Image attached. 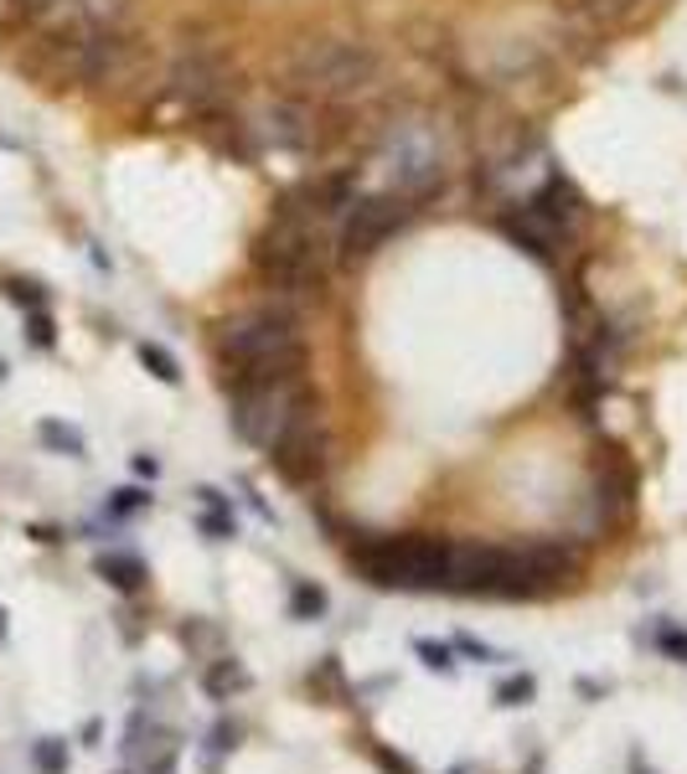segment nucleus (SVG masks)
Returning a JSON list of instances; mask_svg holds the SVG:
<instances>
[{
    "label": "nucleus",
    "mask_w": 687,
    "mask_h": 774,
    "mask_svg": "<svg viewBox=\"0 0 687 774\" xmlns=\"http://www.w3.org/2000/svg\"><path fill=\"white\" fill-rule=\"evenodd\" d=\"M135 352H140V361L150 367V377H155V383H165V387H176V383H181V361L171 357L161 342H140Z\"/></svg>",
    "instance_id": "17"
},
{
    "label": "nucleus",
    "mask_w": 687,
    "mask_h": 774,
    "mask_svg": "<svg viewBox=\"0 0 687 774\" xmlns=\"http://www.w3.org/2000/svg\"><path fill=\"white\" fill-rule=\"evenodd\" d=\"M290 614H295V620H321V614H326V589L300 579L295 589H290Z\"/></svg>",
    "instance_id": "18"
},
{
    "label": "nucleus",
    "mask_w": 687,
    "mask_h": 774,
    "mask_svg": "<svg viewBox=\"0 0 687 774\" xmlns=\"http://www.w3.org/2000/svg\"><path fill=\"white\" fill-rule=\"evenodd\" d=\"M373 760L383 764L388 774H418V764H408L404 754H388V748H377V744H373Z\"/></svg>",
    "instance_id": "28"
},
{
    "label": "nucleus",
    "mask_w": 687,
    "mask_h": 774,
    "mask_svg": "<svg viewBox=\"0 0 687 774\" xmlns=\"http://www.w3.org/2000/svg\"><path fill=\"white\" fill-rule=\"evenodd\" d=\"M6 299H16L21 310H47V289H42V279H21V274H6Z\"/></svg>",
    "instance_id": "19"
},
{
    "label": "nucleus",
    "mask_w": 687,
    "mask_h": 774,
    "mask_svg": "<svg viewBox=\"0 0 687 774\" xmlns=\"http://www.w3.org/2000/svg\"><path fill=\"white\" fill-rule=\"evenodd\" d=\"M145 507H150V496L135 491V486H124V491L109 496V517H114V521H120V517H135V511H145Z\"/></svg>",
    "instance_id": "26"
},
{
    "label": "nucleus",
    "mask_w": 687,
    "mask_h": 774,
    "mask_svg": "<svg viewBox=\"0 0 687 774\" xmlns=\"http://www.w3.org/2000/svg\"><path fill=\"white\" fill-rule=\"evenodd\" d=\"M651 645H657V651H667L673 661H687V630L683 625H667V620H661V625L651 630Z\"/></svg>",
    "instance_id": "24"
},
{
    "label": "nucleus",
    "mask_w": 687,
    "mask_h": 774,
    "mask_svg": "<svg viewBox=\"0 0 687 774\" xmlns=\"http://www.w3.org/2000/svg\"><path fill=\"white\" fill-rule=\"evenodd\" d=\"M414 655L424 661L430 671H440V676H455V651L440 641H414Z\"/></svg>",
    "instance_id": "23"
},
{
    "label": "nucleus",
    "mask_w": 687,
    "mask_h": 774,
    "mask_svg": "<svg viewBox=\"0 0 687 774\" xmlns=\"http://www.w3.org/2000/svg\"><path fill=\"white\" fill-rule=\"evenodd\" d=\"M584 11L589 16H599V21H615V16H626V11H636L641 0H579Z\"/></svg>",
    "instance_id": "27"
},
{
    "label": "nucleus",
    "mask_w": 687,
    "mask_h": 774,
    "mask_svg": "<svg viewBox=\"0 0 687 774\" xmlns=\"http://www.w3.org/2000/svg\"><path fill=\"white\" fill-rule=\"evenodd\" d=\"M196 527H202V537H208V542H228V537H239V521H233V507H202V517H196Z\"/></svg>",
    "instance_id": "20"
},
{
    "label": "nucleus",
    "mask_w": 687,
    "mask_h": 774,
    "mask_svg": "<svg viewBox=\"0 0 687 774\" xmlns=\"http://www.w3.org/2000/svg\"><path fill=\"white\" fill-rule=\"evenodd\" d=\"M455 651H465V655H476V661H496V651H492V645H481V641H471V635H455Z\"/></svg>",
    "instance_id": "29"
},
{
    "label": "nucleus",
    "mask_w": 687,
    "mask_h": 774,
    "mask_svg": "<svg viewBox=\"0 0 687 774\" xmlns=\"http://www.w3.org/2000/svg\"><path fill=\"white\" fill-rule=\"evenodd\" d=\"M383 73V58L377 47L352 42V37H311L300 42L284 62V83L300 99H315V104H336V99H352L367 83H377Z\"/></svg>",
    "instance_id": "3"
},
{
    "label": "nucleus",
    "mask_w": 687,
    "mask_h": 774,
    "mask_svg": "<svg viewBox=\"0 0 687 774\" xmlns=\"http://www.w3.org/2000/svg\"><path fill=\"white\" fill-rule=\"evenodd\" d=\"M99 579L114 583L120 594H135V589H145V563H140L135 552H99Z\"/></svg>",
    "instance_id": "14"
},
{
    "label": "nucleus",
    "mask_w": 687,
    "mask_h": 774,
    "mask_svg": "<svg viewBox=\"0 0 687 774\" xmlns=\"http://www.w3.org/2000/svg\"><path fill=\"white\" fill-rule=\"evenodd\" d=\"M37 439H42L47 449H58V455H68V460H83V455H89V445H83V434H78L73 424H62V418H42V424H37Z\"/></svg>",
    "instance_id": "16"
},
{
    "label": "nucleus",
    "mask_w": 687,
    "mask_h": 774,
    "mask_svg": "<svg viewBox=\"0 0 687 774\" xmlns=\"http://www.w3.org/2000/svg\"><path fill=\"white\" fill-rule=\"evenodd\" d=\"M27 336H31V346L52 352V346H58V326H52V315H47V310H27Z\"/></svg>",
    "instance_id": "25"
},
{
    "label": "nucleus",
    "mask_w": 687,
    "mask_h": 774,
    "mask_svg": "<svg viewBox=\"0 0 687 774\" xmlns=\"http://www.w3.org/2000/svg\"><path fill=\"white\" fill-rule=\"evenodd\" d=\"M228 83H233V68L218 47H181L176 62L165 68V93L176 99V104L196 109V114H208V109L223 104Z\"/></svg>",
    "instance_id": "8"
},
{
    "label": "nucleus",
    "mask_w": 687,
    "mask_h": 774,
    "mask_svg": "<svg viewBox=\"0 0 687 774\" xmlns=\"http://www.w3.org/2000/svg\"><path fill=\"white\" fill-rule=\"evenodd\" d=\"M533 692H538V682L527 671H517V676H507V682L496 686V702L502 707H523V702H533Z\"/></svg>",
    "instance_id": "22"
},
{
    "label": "nucleus",
    "mask_w": 687,
    "mask_h": 774,
    "mask_svg": "<svg viewBox=\"0 0 687 774\" xmlns=\"http://www.w3.org/2000/svg\"><path fill=\"white\" fill-rule=\"evenodd\" d=\"M254 134H259V145L284 150V155H300V150L315 145V104L311 99H300V93H280L274 104H264Z\"/></svg>",
    "instance_id": "11"
},
{
    "label": "nucleus",
    "mask_w": 687,
    "mask_h": 774,
    "mask_svg": "<svg viewBox=\"0 0 687 774\" xmlns=\"http://www.w3.org/2000/svg\"><path fill=\"white\" fill-rule=\"evenodd\" d=\"M0 377H6V361H0Z\"/></svg>",
    "instance_id": "32"
},
{
    "label": "nucleus",
    "mask_w": 687,
    "mask_h": 774,
    "mask_svg": "<svg viewBox=\"0 0 687 774\" xmlns=\"http://www.w3.org/2000/svg\"><path fill=\"white\" fill-rule=\"evenodd\" d=\"M388 176H393L388 192L414 196L418 207H424V202L445 186V150H440V140H434L424 124H404V130L393 134Z\"/></svg>",
    "instance_id": "7"
},
{
    "label": "nucleus",
    "mask_w": 687,
    "mask_h": 774,
    "mask_svg": "<svg viewBox=\"0 0 687 774\" xmlns=\"http://www.w3.org/2000/svg\"><path fill=\"white\" fill-rule=\"evenodd\" d=\"M202 686H208L218 702H228L233 692H243V686H249V671H243L239 661L218 655V661H208V671H202Z\"/></svg>",
    "instance_id": "15"
},
{
    "label": "nucleus",
    "mask_w": 687,
    "mask_h": 774,
    "mask_svg": "<svg viewBox=\"0 0 687 774\" xmlns=\"http://www.w3.org/2000/svg\"><path fill=\"white\" fill-rule=\"evenodd\" d=\"M233 744H239V729L218 723V729H212V754H223V748H233Z\"/></svg>",
    "instance_id": "30"
},
{
    "label": "nucleus",
    "mask_w": 687,
    "mask_h": 774,
    "mask_svg": "<svg viewBox=\"0 0 687 774\" xmlns=\"http://www.w3.org/2000/svg\"><path fill=\"white\" fill-rule=\"evenodd\" d=\"M228 393H233L228 424L239 429L243 445L254 449H274L300 418L321 414V398L311 393L305 377H270V383H243V387H228Z\"/></svg>",
    "instance_id": "5"
},
{
    "label": "nucleus",
    "mask_w": 687,
    "mask_h": 774,
    "mask_svg": "<svg viewBox=\"0 0 687 774\" xmlns=\"http://www.w3.org/2000/svg\"><path fill=\"white\" fill-rule=\"evenodd\" d=\"M270 460H274V470H280L284 480H295V486H311V480H321V476H326V465H331V429H326V418H321V414L300 418L295 429H290L280 445L270 449Z\"/></svg>",
    "instance_id": "10"
},
{
    "label": "nucleus",
    "mask_w": 687,
    "mask_h": 774,
    "mask_svg": "<svg viewBox=\"0 0 687 774\" xmlns=\"http://www.w3.org/2000/svg\"><path fill=\"white\" fill-rule=\"evenodd\" d=\"M31 764L42 774H68V744L62 739H42V744L31 748Z\"/></svg>",
    "instance_id": "21"
},
{
    "label": "nucleus",
    "mask_w": 687,
    "mask_h": 774,
    "mask_svg": "<svg viewBox=\"0 0 687 774\" xmlns=\"http://www.w3.org/2000/svg\"><path fill=\"white\" fill-rule=\"evenodd\" d=\"M135 476L155 480V476H161V460H150V455H135Z\"/></svg>",
    "instance_id": "31"
},
{
    "label": "nucleus",
    "mask_w": 687,
    "mask_h": 774,
    "mask_svg": "<svg viewBox=\"0 0 687 774\" xmlns=\"http://www.w3.org/2000/svg\"><path fill=\"white\" fill-rule=\"evenodd\" d=\"M254 274L259 284L280 299H305L326 289V223L315 217V207L305 202V192H284L274 202L270 227L254 238Z\"/></svg>",
    "instance_id": "2"
},
{
    "label": "nucleus",
    "mask_w": 687,
    "mask_h": 774,
    "mask_svg": "<svg viewBox=\"0 0 687 774\" xmlns=\"http://www.w3.org/2000/svg\"><path fill=\"white\" fill-rule=\"evenodd\" d=\"M496 233L517 248V254H527L533 264L553 268L558 258L568 254V233H558V227L548 223V217H538V212L527 207H507V212H496Z\"/></svg>",
    "instance_id": "12"
},
{
    "label": "nucleus",
    "mask_w": 687,
    "mask_h": 774,
    "mask_svg": "<svg viewBox=\"0 0 687 774\" xmlns=\"http://www.w3.org/2000/svg\"><path fill=\"white\" fill-rule=\"evenodd\" d=\"M212 357H218L223 387L305 377V320H300L295 299L270 295L264 305H249V310L218 320Z\"/></svg>",
    "instance_id": "1"
},
{
    "label": "nucleus",
    "mask_w": 687,
    "mask_h": 774,
    "mask_svg": "<svg viewBox=\"0 0 687 774\" xmlns=\"http://www.w3.org/2000/svg\"><path fill=\"white\" fill-rule=\"evenodd\" d=\"M135 62V47L124 31H68L62 37V68L78 78V83H114Z\"/></svg>",
    "instance_id": "9"
},
{
    "label": "nucleus",
    "mask_w": 687,
    "mask_h": 774,
    "mask_svg": "<svg viewBox=\"0 0 687 774\" xmlns=\"http://www.w3.org/2000/svg\"><path fill=\"white\" fill-rule=\"evenodd\" d=\"M449 542L445 537H357L352 542V568L377 589H445Z\"/></svg>",
    "instance_id": "4"
},
{
    "label": "nucleus",
    "mask_w": 687,
    "mask_h": 774,
    "mask_svg": "<svg viewBox=\"0 0 687 774\" xmlns=\"http://www.w3.org/2000/svg\"><path fill=\"white\" fill-rule=\"evenodd\" d=\"M418 202L404 192H367L352 202V212H346L342 223H336V258L342 264H362V258L383 254L398 233H404L408 223L418 217Z\"/></svg>",
    "instance_id": "6"
},
{
    "label": "nucleus",
    "mask_w": 687,
    "mask_h": 774,
    "mask_svg": "<svg viewBox=\"0 0 687 774\" xmlns=\"http://www.w3.org/2000/svg\"><path fill=\"white\" fill-rule=\"evenodd\" d=\"M527 207L538 212V217H548V223L558 227V233H568V238L589 223V202H584V192L564 176V171H548V176L538 181V192L527 196Z\"/></svg>",
    "instance_id": "13"
}]
</instances>
